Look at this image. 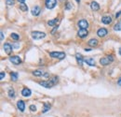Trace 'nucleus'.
I'll use <instances>...</instances> for the list:
<instances>
[{
  "mask_svg": "<svg viewBox=\"0 0 121 117\" xmlns=\"http://www.w3.org/2000/svg\"><path fill=\"white\" fill-rule=\"evenodd\" d=\"M58 83V77H53L51 78L50 80L48 81H43V82H40L39 84L45 88H51L52 86H54L55 84Z\"/></svg>",
  "mask_w": 121,
  "mask_h": 117,
  "instance_id": "1",
  "label": "nucleus"
},
{
  "mask_svg": "<svg viewBox=\"0 0 121 117\" xmlns=\"http://www.w3.org/2000/svg\"><path fill=\"white\" fill-rule=\"evenodd\" d=\"M31 35H32V38L34 39H42L46 37V33L40 32V31H33L31 33Z\"/></svg>",
  "mask_w": 121,
  "mask_h": 117,
  "instance_id": "2",
  "label": "nucleus"
},
{
  "mask_svg": "<svg viewBox=\"0 0 121 117\" xmlns=\"http://www.w3.org/2000/svg\"><path fill=\"white\" fill-rule=\"evenodd\" d=\"M49 55L52 58H57V59H63L65 57V53L63 52H50Z\"/></svg>",
  "mask_w": 121,
  "mask_h": 117,
  "instance_id": "3",
  "label": "nucleus"
},
{
  "mask_svg": "<svg viewBox=\"0 0 121 117\" xmlns=\"http://www.w3.org/2000/svg\"><path fill=\"white\" fill-rule=\"evenodd\" d=\"M113 61H114L113 56L112 55H109V56H106V57H103V58L100 59V64L102 65V66H107L110 63H112Z\"/></svg>",
  "mask_w": 121,
  "mask_h": 117,
  "instance_id": "4",
  "label": "nucleus"
},
{
  "mask_svg": "<svg viewBox=\"0 0 121 117\" xmlns=\"http://www.w3.org/2000/svg\"><path fill=\"white\" fill-rule=\"evenodd\" d=\"M46 3V7L48 9H52L56 7L57 5V0H45Z\"/></svg>",
  "mask_w": 121,
  "mask_h": 117,
  "instance_id": "5",
  "label": "nucleus"
},
{
  "mask_svg": "<svg viewBox=\"0 0 121 117\" xmlns=\"http://www.w3.org/2000/svg\"><path fill=\"white\" fill-rule=\"evenodd\" d=\"M9 61H10L12 64H14V65H20V64L22 63V59H21V57L18 56V55L10 56V57H9Z\"/></svg>",
  "mask_w": 121,
  "mask_h": 117,
  "instance_id": "6",
  "label": "nucleus"
},
{
  "mask_svg": "<svg viewBox=\"0 0 121 117\" xmlns=\"http://www.w3.org/2000/svg\"><path fill=\"white\" fill-rule=\"evenodd\" d=\"M77 25L80 27V29H88V27H89V23H88V21L82 19V20H80V21L78 22Z\"/></svg>",
  "mask_w": 121,
  "mask_h": 117,
  "instance_id": "7",
  "label": "nucleus"
},
{
  "mask_svg": "<svg viewBox=\"0 0 121 117\" xmlns=\"http://www.w3.org/2000/svg\"><path fill=\"white\" fill-rule=\"evenodd\" d=\"M88 35H89V31H88V29H79V30H78V32H77V36H78L79 38H81V39L86 38Z\"/></svg>",
  "mask_w": 121,
  "mask_h": 117,
  "instance_id": "8",
  "label": "nucleus"
},
{
  "mask_svg": "<svg viewBox=\"0 0 121 117\" xmlns=\"http://www.w3.org/2000/svg\"><path fill=\"white\" fill-rule=\"evenodd\" d=\"M33 75L36 76V77H48L49 74L48 72H43V71H40V70H35L33 71Z\"/></svg>",
  "mask_w": 121,
  "mask_h": 117,
  "instance_id": "9",
  "label": "nucleus"
},
{
  "mask_svg": "<svg viewBox=\"0 0 121 117\" xmlns=\"http://www.w3.org/2000/svg\"><path fill=\"white\" fill-rule=\"evenodd\" d=\"M3 48H4V51H5V52L7 54H10L12 52V51H13V48H12V46L9 43H5Z\"/></svg>",
  "mask_w": 121,
  "mask_h": 117,
  "instance_id": "10",
  "label": "nucleus"
},
{
  "mask_svg": "<svg viewBox=\"0 0 121 117\" xmlns=\"http://www.w3.org/2000/svg\"><path fill=\"white\" fill-rule=\"evenodd\" d=\"M107 34H108V31H107V29H105V28H100V29L97 31V35H98L100 38H104Z\"/></svg>",
  "mask_w": 121,
  "mask_h": 117,
  "instance_id": "11",
  "label": "nucleus"
},
{
  "mask_svg": "<svg viewBox=\"0 0 121 117\" xmlns=\"http://www.w3.org/2000/svg\"><path fill=\"white\" fill-rule=\"evenodd\" d=\"M40 12H41L40 7H38V6L33 7V9H32V14H33L34 16H38V15L40 14Z\"/></svg>",
  "mask_w": 121,
  "mask_h": 117,
  "instance_id": "12",
  "label": "nucleus"
},
{
  "mask_svg": "<svg viewBox=\"0 0 121 117\" xmlns=\"http://www.w3.org/2000/svg\"><path fill=\"white\" fill-rule=\"evenodd\" d=\"M75 58H76V61H77V64L79 66H83V62H84V59H83V56L80 54V53H75Z\"/></svg>",
  "mask_w": 121,
  "mask_h": 117,
  "instance_id": "13",
  "label": "nucleus"
},
{
  "mask_svg": "<svg viewBox=\"0 0 121 117\" xmlns=\"http://www.w3.org/2000/svg\"><path fill=\"white\" fill-rule=\"evenodd\" d=\"M17 108H18L22 113H23L24 110H25V104H24V102L23 100H19V101L17 102Z\"/></svg>",
  "mask_w": 121,
  "mask_h": 117,
  "instance_id": "14",
  "label": "nucleus"
},
{
  "mask_svg": "<svg viewBox=\"0 0 121 117\" xmlns=\"http://www.w3.org/2000/svg\"><path fill=\"white\" fill-rule=\"evenodd\" d=\"M101 23L104 24H110L112 23V18L110 16H103L101 18Z\"/></svg>",
  "mask_w": 121,
  "mask_h": 117,
  "instance_id": "15",
  "label": "nucleus"
},
{
  "mask_svg": "<svg viewBox=\"0 0 121 117\" xmlns=\"http://www.w3.org/2000/svg\"><path fill=\"white\" fill-rule=\"evenodd\" d=\"M22 95L25 97H29L32 95V91L29 88H23V91H22Z\"/></svg>",
  "mask_w": 121,
  "mask_h": 117,
  "instance_id": "16",
  "label": "nucleus"
},
{
  "mask_svg": "<svg viewBox=\"0 0 121 117\" xmlns=\"http://www.w3.org/2000/svg\"><path fill=\"white\" fill-rule=\"evenodd\" d=\"M90 8H91V9H92V10L97 11V10H99V9H100V5H99L97 2L93 1V2H91V3H90Z\"/></svg>",
  "mask_w": 121,
  "mask_h": 117,
  "instance_id": "17",
  "label": "nucleus"
},
{
  "mask_svg": "<svg viewBox=\"0 0 121 117\" xmlns=\"http://www.w3.org/2000/svg\"><path fill=\"white\" fill-rule=\"evenodd\" d=\"M59 23H60V20L58 18H55L53 20H49L48 22V24L49 26H56Z\"/></svg>",
  "mask_w": 121,
  "mask_h": 117,
  "instance_id": "18",
  "label": "nucleus"
},
{
  "mask_svg": "<svg viewBox=\"0 0 121 117\" xmlns=\"http://www.w3.org/2000/svg\"><path fill=\"white\" fill-rule=\"evenodd\" d=\"M84 62L87 63L89 66L90 67H94L95 66V61L93 58H87V59H84Z\"/></svg>",
  "mask_w": 121,
  "mask_h": 117,
  "instance_id": "19",
  "label": "nucleus"
},
{
  "mask_svg": "<svg viewBox=\"0 0 121 117\" xmlns=\"http://www.w3.org/2000/svg\"><path fill=\"white\" fill-rule=\"evenodd\" d=\"M88 44L90 47H96L98 45V40H97L96 39H91L89 40Z\"/></svg>",
  "mask_w": 121,
  "mask_h": 117,
  "instance_id": "20",
  "label": "nucleus"
},
{
  "mask_svg": "<svg viewBox=\"0 0 121 117\" xmlns=\"http://www.w3.org/2000/svg\"><path fill=\"white\" fill-rule=\"evenodd\" d=\"M18 72H11V74H10V77H11V80L13 81V82H16L17 80H18Z\"/></svg>",
  "mask_w": 121,
  "mask_h": 117,
  "instance_id": "21",
  "label": "nucleus"
},
{
  "mask_svg": "<svg viewBox=\"0 0 121 117\" xmlns=\"http://www.w3.org/2000/svg\"><path fill=\"white\" fill-rule=\"evenodd\" d=\"M49 109H50V104H48V103H47V102H45L44 103V108H43V111H42V113H47V112H48L49 111Z\"/></svg>",
  "mask_w": 121,
  "mask_h": 117,
  "instance_id": "22",
  "label": "nucleus"
},
{
  "mask_svg": "<svg viewBox=\"0 0 121 117\" xmlns=\"http://www.w3.org/2000/svg\"><path fill=\"white\" fill-rule=\"evenodd\" d=\"M20 9H21L22 11H27V10H28V7H27L26 4L22 3V4L20 5Z\"/></svg>",
  "mask_w": 121,
  "mask_h": 117,
  "instance_id": "23",
  "label": "nucleus"
},
{
  "mask_svg": "<svg viewBox=\"0 0 121 117\" xmlns=\"http://www.w3.org/2000/svg\"><path fill=\"white\" fill-rule=\"evenodd\" d=\"M10 38H11L12 39H14V40H18V39H20V36H19L17 33H12V34L10 35Z\"/></svg>",
  "mask_w": 121,
  "mask_h": 117,
  "instance_id": "24",
  "label": "nucleus"
},
{
  "mask_svg": "<svg viewBox=\"0 0 121 117\" xmlns=\"http://www.w3.org/2000/svg\"><path fill=\"white\" fill-rule=\"evenodd\" d=\"M8 95H9V97L14 98V97H15V91H14L13 89H9V91H8Z\"/></svg>",
  "mask_w": 121,
  "mask_h": 117,
  "instance_id": "25",
  "label": "nucleus"
},
{
  "mask_svg": "<svg viewBox=\"0 0 121 117\" xmlns=\"http://www.w3.org/2000/svg\"><path fill=\"white\" fill-rule=\"evenodd\" d=\"M114 30L115 31H121V23H117L114 25Z\"/></svg>",
  "mask_w": 121,
  "mask_h": 117,
  "instance_id": "26",
  "label": "nucleus"
},
{
  "mask_svg": "<svg viewBox=\"0 0 121 117\" xmlns=\"http://www.w3.org/2000/svg\"><path fill=\"white\" fill-rule=\"evenodd\" d=\"M29 109H30V111H31V112H33V113L36 111V107H35V105H31V106L29 107Z\"/></svg>",
  "mask_w": 121,
  "mask_h": 117,
  "instance_id": "27",
  "label": "nucleus"
},
{
  "mask_svg": "<svg viewBox=\"0 0 121 117\" xmlns=\"http://www.w3.org/2000/svg\"><path fill=\"white\" fill-rule=\"evenodd\" d=\"M6 3H7V5H8V6H12V5L14 4V0H7Z\"/></svg>",
  "mask_w": 121,
  "mask_h": 117,
  "instance_id": "28",
  "label": "nucleus"
},
{
  "mask_svg": "<svg viewBox=\"0 0 121 117\" xmlns=\"http://www.w3.org/2000/svg\"><path fill=\"white\" fill-rule=\"evenodd\" d=\"M5 76H6V73H5V72H0V80H1V81L5 78Z\"/></svg>",
  "mask_w": 121,
  "mask_h": 117,
  "instance_id": "29",
  "label": "nucleus"
},
{
  "mask_svg": "<svg viewBox=\"0 0 121 117\" xmlns=\"http://www.w3.org/2000/svg\"><path fill=\"white\" fill-rule=\"evenodd\" d=\"M72 8V5L70 4V3H67V6H66V9H71Z\"/></svg>",
  "mask_w": 121,
  "mask_h": 117,
  "instance_id": "30",
  "label": "nucleus"
},
{
  "mask_svg": "<svg viewBox=\"0 0 121 117\" xmlns=\"http://www.w3.org/2000/svg\"><path fill=\"white\" fill-rule=\"evenodd\" d=\"M120 15H121V10H119V11H118V12L116 14V18H118Z\"/></svg>",
  "mask_w": 121,
  "mask_h": 117,
  "instance_id": "31",
  "label": "nucleus"
},
{
  "mask_svg": "<svg viewBox=\"0 0 121 117\" xmlns=\"http://www.w3.org/2000/svg\"><path fill=\"white\" fill-rule=\"evenodd\" d=\"M3 39H4V32L1 31V40H3Z\"/></svg>",
  "mask_w": 121,
  "mask_h": 117,
  "instance_id": "32",
  "label": "nucleus"
},
{
  "mask_svg": "<svg viewBox=\"0 0 121 117\" xmlns=\"http://www.w3.org/2000/svg\"><path fill=\"white\" fill-rule=\"evenodd\" d=\"M117 83H118V85H120V86H121V78H119V79H118Z\"/></svg>",
  "mask_w": 121,
  "mask_h": 117,
  "instance_id": "33",
  "label": "nucleus"
},
{
  "mask_svg": "<svg viewBox=\"0 0 121 117\" xmlns=\"http://www.w3.org/2000/svg\"><path fill=\"white\" fill-rule=\"evenodd\" d=\"M18 1H19V2L22 4V3H24V1H25V0H18Z\"/></svg>",
  "mask_w": 121,
  "mask_h": 117,
  "instance_id": "34",
  "label": "nucleus"
},
{
  "mask_svg": "<svg viewBox=\"0 0 121 117\" xmlns=\"http://www.w3.org/2000/svg\"><path fill=\"white\" fill-rule=\"evenodd\" d=\"M85 51H86V52H90V51H91V49H87V48H86Z\"/></svg>",
  "mask_w": 121,
  "mask_h": 117,
  "instance_id": "35",
  "label": "nucleus"
},
{
  "mask_svg": "<svg viewBox=\"0 0 121 117\" xmlns=\"http://www.w3.org/2000/svg\"><path fill=\"white\" fill-rule=\"evenodd\" d=\"M119 54L121 55V49H119Z\"/></svg>",
  "mask_w": 121,
  "mask_h": 117,
  "instance_id": "36",
  "label": "nucleus"
},
{
  "mask_svg": "<svg viewBox=\"0 0 121 117\" xmlns=\"http://www.w3.org/2000/svg\"><path fill=\"white\" fill-rule=\"evenodd\" d=\"M76 2H77V3H80V0H76Z\"/></svg>",
  "mask_w": 121,
  "mask_h": 117,
  "instance_id": "37",
  "label": "nucleus"
}]
</instances>
